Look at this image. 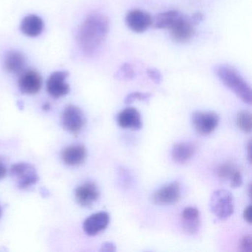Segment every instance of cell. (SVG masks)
Segmentation results:
<instances>
[{"mask_svg": "<svg viewBox=\"0 0 252 252\" xmlns=\"http://www.w3.org/2000/svg\"><path fill=\"white\" fill-rule=\"evenodd\" d=\"M109 31L108 17L100 13L88 16L78 31V45L82 52L88 56L95 54L105 42Z\"/></svg>", "mask_w": 252, "mask_h": 252, "instance_id": "obj_1", "label": "cell"}, {"mask_svg": "<svg viewBox=\"0 0 252 252\" xmlns=\"http://www.w3.org/2000/svg\"><path fill=\"white\" fill-rule=\"evenodd\" d=\"M215 73L222 83L240 100L249 105L252 104V88L235 68L229 65L221 64L216 67Z\"/></svg>", "mask_w": 252, "mask_h": 252, "instance_id": "obj_2", "label": "cell"}, {"mask_svg": "<svg viewBox=\"0 0 252 252\" xmlns=\"http://www.w3.org/2000/svg\"><path fill=\"white\" fill-rule=\"evenodd\" d=\"M210 210L220 220H225L234 213V197L228 190L218 189L214 191L209 202Z\"/></svg>", "mask_w": 252, "mask_h": 252, "instance_id": "obj_3", "label": "cell"}, {"mask_svg": "<svg viewBox=\"0 0 252 252\" xmlns=\"http://www.w3.org/2000/svg\"><path fill=\"white\" fill-rule=\"evenodd\" d=\"M11 175L22 189L30 188L39 181V175L33 165L29 163H15L11 168Z\"/></svg>", "mask_w": 252, "mask_h": 252, "instance_id": "obj_4", "label": "cell"}, {"mask_svg": "<svg viewBox=\"0 0 252 252\" xmlns=\"http://www.w3.org/2000/svg\"><path fill=\"white\" fill-rule=\"evenodd\" d=\"M220 116L215 112L197 111L191 116L193 127L202 135L212 134L218 126Z\"/></svg>", "mask_w": 252, "mask_h": 252, "instance_id": "obj_5", "label": "cell"}, {"mask_svg": "<svg viewBox=\"0 0 252 252\" xmlns=\"http://www.w3.org/2000/svg\"><path fill=\"white\" fill-rule=\"evenodd\" d=\"M181 197V186L178 182H172L156 190L151 200L156 205H171L179 201Z\"/></svg>", "mask_w": 252, "mask_h": 252, "instance_id": "obj_6", "label": "cell"}, {"mask_svg": "<svg viewBox=\"0 0 252 252\" xmlns=\"http://www.w3.org/2000/svg\"><path fill=\"white\" fill-rule=\"evenodd\" d=\"M83 112L77 106L68 105L63 112L62 122L64 129L71 133L76 134L85 125Z\"/></svg>", "mask_w": 252, "mask_h": 252, "instance_id": "obj_7", "label": "cell"}, {"mask_svg": "<svg viewBox=\"0 0 252 252\" xmlns=\"http://www.w3.org/2000/svg\"><path fill=\"white\" fill-rule=\"evenodd\" d=\"M68 76V72L57 71L49 76L47 81V91L53 98H61L69 94L70 86L66 82Z\"/></svg>", "mask_w": 252, "mask_h": 252, "instance_id": "obj_8", "label": "cell"}, {"mask_svg": "<svg viewBox=\"0 0 252 252\" xmlns=\"http://www.w3.org/2000/svg\"><path fill=\"white\" fill-rule=\"evenodd\" d=\"M42 79L37 71L32 69L23 70L19 78L18 85L20 91L27 95L37 94L42 88Z\"/></svg>", "mask_w": 252, "mask_h": 252, "instance_id": "obj_9", "label": "cell"}, {"mask_svg": "<svg viewBox=\"0 0 252 252\" xmlns=\"http://www.w3.org/2000/svg\"><path fill=\"white\" fill-rule=\"evenodd\" d=\"M153 18L145 11L139 9L132 10L126 14L125 23L127 27L135 33L146 32L152 26Z\"/></svg>", "mask_w": 252, "mask_h": 252, "instance_id": "obj_10", "label": "cell"}, {"mask_svg": "<svg viewBox=\"0 0 252 252\" xmlns=\"http://www.w3.org/2000/svg\"><path fill=\"white\" fill-rule=\"evenodd\" d=\"M100 191L96 184L86 182L79 186L75 191L76 202L83 207H91L99 198Z\"/></svg>", "mask_w": 252, "mask_h": 252, "instance_id": "obj_11", "label": "cell"}, {"mask_svg": "<svg viewBox=\"0 0 252 252\" xmlns=\"http://www.w3.org/2000/svg\"><path fill=\"white\" fill-rule=\"evenodd\" d=\"M110 220V215L107 212H100L93 214L84 222V231L88 235H97L107 228Z\"/></svg>", "mask_w": 252, "mask_h": 252, "instance_id": "obj_12", "label": "cell"}, {"mask_svg": "<svg viewBox=\"0 0 252 252\" xmlns=\"http://www.w3.org/2000/svg\"><path fill=\"white\" fill-rule=\"evenodd\" d=\"M117 123L120 127L132 130H139L143 126L141 113L132 107L124 109L118 114Z\"/></svg>", "mask_w": 252, "mask_h": 252, "instance_id": "obj_13", "label": "cell"}, {"mask_svg": "<svg viewBox=\"0 0 252 252\" xmlns=\"http://www.w3.org/2000/svg\"><path fill=\"white\" fill-rule=\"evenodd\" d=\"M171 36L174 41L180 43H185L191 40L194 35V29L190 20L184 18L182 15L170 28Z\"/></svg>", "mask_w": 252, "mask_h": 252, "instance_id": "obj_14", "label": "cell"}, {"mask_svg": "<svg viewBox=\"0 0 252 252\" xmlns=\"http://www.w3.org/2000/svg\"><path fill=\"white\" fill-rule=\"evenodd\" d=\"M181 224L186 233L194 234L197 233L201 225L200 213L198 209L194 207H187L181 213Z\"/></svg>", "mask_w": 252, "mask_h": 252, "instance_id": "obj_15", "label": "cell"}, {"mask_svg": "<svg viewBox=\"0 0 252 252\" xmlns=\"http://www.w3.org/2000/svg\"><path fill=\"white\" fill-rule=\"evenodd\" d=\"M87 158V150L83 145H72L62 152V158L67 166H76L84 163Z\"/></svg>", "mask_w": 252, "mask_h": 252, "instance_id": "obj_16", "label": "cell"}, {"mask_svg": "<svg viewBox=\"0 0 252 252\" xmlns=\"http://www.w3.org/2000/svg\"><path fill=\"white\" fill-rule=\"evenodd\" d=\"M26 64V57L20 51H10L5 54L4 68L8 73H20L23 71Z\"/></svg>", "mask_w": 252, "mask_h": 252, "instance_id": "obj_17", "label": "cell"}, {"mask_svg": "<svg viewBox=\"0 0 252 252\" xmlns=\"http://www.w3.org/2000/svg\"><path fill=\"white\" fill-rule=\"evenodd\" d=\"M44 22L36 15L27 16L23 19L20 25V30L26 36L36 37L43 32Z\"/></svg>", "mask_w": 252, "mask_h": 252, "instance_id": "obj_18", "label": "cell"}, {"mask_svg": "<svg viewBox=\"0 0 252 252\" xmlns=\"http://www.w3.org/2000/svg\"><path fill=\"white\" fill-rule=\"evenodd\" d=\"M195 150V145L193 143L189 141L177 143L172 147V159L176 163H186L194 156Z\"/></svg>", "mask_w": 252, "mask_h": 252, "instance_id": "obj_19", "label": "cell"}, {"mask_svg": "<svg viewBox=\"0 0 252 252\" xmlns=\"http://www.w3.org/2000/svg\"><path fill=\"white\" fill-rule=\"evenodd\" d=\"M181 16L180 13L176 11H168L160 13L153 18L151 26L156 29H170Z\"/></svg>", "mask_w": 252, "mask_h": 252, "instance_id": "obj_20", "label": "cell"}, {"mask_svg": "<svg viewBox=\"0 0 252 252\" xmlns=\"http://www.w3.org/2000/svg\"><path fill=\"white\" fill-rule=\"evenodd\" d=\"M239 172L240 170L231 161L225 162L218 166L216 169L217 176L222 181H229V182L232 181Z\"/></svg>", "mask_w": 252, "mask_h": 252, "instance_id": "obj_21", "label": "cell"}, {"mask_svg": "<svg viewBox=\"0 0 252 252\" xmlns=\"http://www.w3.org/2000/svg\"><path fill=\"white\" fill-rule=\"evenodd\" d=\"M236 124L240 130L246 133H250L252 129V113L248 110L239 112L236 118Z\"/></svg>", "mask_w": 252, "mask_h": 252, "instance_id": "obj_22", "label": "cell"}, {"mask_svg": "<svg viewBox=\"0 0 252 252\" xmlns=\"http://www.w3.org/2000/svg\"><path fill=\"white\" fill-rule=\"evenodd\" d=\"M115 77L119 81H130L135 77V72L129 63H125L115 73Z\"/></svg>", "mask_w": 252, "mask_h": 252, "instance_id": "obj_23", "label": "cell"}, {"mask_svg": "<svg viewBox=\"0 0 252 252\" xmlns=\"http://www.w3.org/2000/svg\"><path fill=\"white\" fill-rule=\"evenodd\" d=\"M152 96H153V95L151 94H149V93H131V94H128L126 95L124 102H125V104H131L135 101H142L148 102L151 99Z\"/></svg>", "mask_w": 252, "mask_h": 252, "instance_id": "obj_24", "label": "cell"}, {"mask_svg": "<svg viewBox=\"0 0 252 252\" xmlns=\"http://www.w3.org/2000/svg\"><path fill=\"white\" fill-rule=\"evenodd\" d=\"M238 249L240 252H251L252 251V239L251 236H245L239 242Z\"/></svg>", "mask_w": 252, "mask_h": 252, "instance_id": "obj_25", "label": "cell"}, {"mask_svg": "<svg viewBox=\"0 0 252 252\" xmlns=\"http://www.w3.org/2000/svg\"><path fill=\"white\" fill-rule=\"evenodd\" d=\"M147 74L148 77L153 81L154 83L159 85L161 83L163 80L161 73H160L158 70L155 68L147 69Z\"/></svg>", "mask_w": 252, "mask_h": 252, "instance_id": "obj_26", "label": "cell"}, {"mask_svg": "<svg viewBox=\"0 0 252 252\" xmlns=\"http://www.w3.org/2000/svg\"><path fill=\"white\" fill-rule=\"evenodd\" d=\"M119 178H120L121 182L122 183L124 186L127 187V186L129 185V183L131 182V177L129 172L126 171V169H124V168L120 169Z\"/></svg>", "mask_w": 252, "mask_h": 252, "instance_id": "obj_27", "label": "cell"}, {"mask_svg": "<svg viewBox=\"0 0 252 252\" xmlns=\"http://www.w3.org/2000/svg\"><path fill=\"white\" fill-rule=\"evenodd\" d=\"M99 251L103 252H114L116 251V246L112 242H106L103 243Z\"/></svg>", "mask_w": 252, "mask_h": 252, "instance_id": "obj_28", "label": "cell"}, {"mask_svg": "<svg viewBox=\"0 0 252 252\" xmlns=\"http://www.w3.org/2000/svg\"><path fill=\"white\" fill-rule=\"evenodd\" d=\"M243 218L249 224L252 223V206H247L243 212Z\"/></svg>", "mask_w": 252, "mask_h": 252, "instance_id": "obj_29", "label": "cell"}, {"mask_svg": "<svg viewBox=\"0 0 252 252\" xmlns=\"http://www.w3.org/2000/svg\"><path fill=\"white\" fill-rule=\"evenodd\" d=\"M203 20V14H200V13H196L194 15L191 16V19H190V22H191L192 24L197 25L201 23Z\"/></svg>", "mask_w": 252, "mask_h": 252, "instance_id": "obj_30", "label": "cell"}, {"mask_svg": "<svg viewBox=\"0 0 252 252\" xmlns=\"http://www.w3.org/2000/svg\"><path fill=\"white\" fill-rule=\"evenodd\" d=\"M7 174V167L2 159H0V181L5 178Z\"/></svg>", "mask_w": 252, "mask_h": 252, "instance_id": "obj_31", "label": "cell"}, {"mask_svg": "<svg viewBox=\"0 0 252 252\" xmlns=\"http://www.w3.org/2000/svg\"><path fill=\"white\" fill-rule=\"evenodd\" d=\"M246 151H247L248 159H249V163H252V141H249L246 147Z\"/></svg>", "mask_w": 252, "mask_h": 252, "instance_id": "obj_32", "label": "cell"}, {"mask_svg": "<svg viewBox=\"0 0 252 252\" xmlns=\"http://www.w3.org/2000/svg\"><path fill=\"white\" fill-rule=\"evenodd\" d=\"M1 214H2V209H1V206H0V216H1Z\"/></svg>", "mask_w": 252, "mask_h": 252, "instance_id": "obj_33", "label": "cell"}]
</instances>
